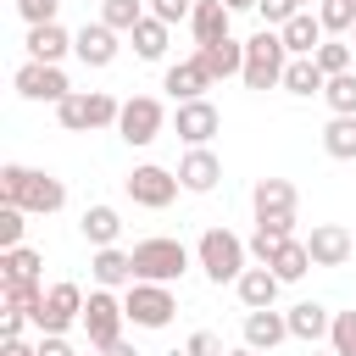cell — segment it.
<instances>
[{"mask_svg": "<svg viewBox=\"0 0 356 356\" xmlns=\"http://www.w3.org/2000/svg\"><path fill=\"white\" fill-rule=\"evenodd\" d=\"M0 206H22V211H61L67 206V184L56 172H39V167H22V161H6L0 167Z\"/></svg>", "mask_w": 356, "mask_h": 356, "instance_id": "obj_1", "label": "cell"}, {"mask_svg": "<svg viewBox=\"0 0 356 356\" xmlns=\"http://www.w3.org/2000/svg\"><path fill=\"white\" fill-rule=\"evenodd\" d=\"M245 256H250V245H245L239 234H228V228H206L200 245H195V261H200V273H206L211 284H239Z\"/></svg>", "mask_w": 356, "mask_h": 356, "instance_id": "obj_2", "label": "cell"}, {"mask_svg": "<svg viewBox=\"0 0 356 356\" xmlns=\"http://www.w3.org/2000/svg\"><path fill=\"white\" fill-rule=\"evenodd\" d=\"M128 256H134V278H145V284H178L189 273V250L178 239H167V234L139 239Z\"/></svg>", "mask_w": 356, "mask_h": 356, "instance_id": "obj_3", "label": "cell"}, {"mask_svg": "<svg viewBox=\"0 0 356 356\" xmlns=\"http://www.w3.org/2000/svg\"><path fill=\"white\" fill-rule=\"evenodd\" d=\"M284 67H289V50H284V33L278 28H261L245 39V89H273L284 83Z\"/></svg>", "mask_w": 356, "mask_h": 356, "instance_id": "obj_4", "label": "cell"}, {"mask_svg": "<svg viewBox=\"0 0 356 356\" xmlns=\"http://www.w3.org/2000/svg\"><path fill=\"white\" fill-rule=\"evenodd\" d=\"M28 317H33L39 334H67L72 323H83V289H78L72 278H61V284L44 289V300H39Z\"/></svg>", "mask_w": 356, "mask_h": 356, "instance_id": "obj_5", "label": "cell"}, {"mask_svg": "<svg viewBox=\"0 0 356 356\" xmlns=\"http://www.w3.org/2000/svg\"><path fill=\"white\" fill-rule=\"evenodd\" d=\"M122 306H128V323H134V328H167V323H172V312H178L172 284H145V278H134V284H128Z\"/></svg>", "mask_w": 356, "mask_h": 356, "instance_id": "obj_6", "label": "cell"}, {"mask_svg": "<svg viewBox=\"0 0 356 356\" xmlns=\"http://www.w3.org/2000/svg\"><path fill=\"white\" fill-rule=\"evenodd\" d=\"M122 323H128V306L111 289H89V300H83V334H89V345L95 350L117 345L122 339Z\"/></svg>", "mask_w": 356, "mask_h": 356, "instance_id": "obj_7", "label": "cell"}, {"mask_svg": "<svg viewBox=\"0 0 356 356\" xmlns=\"http://www.w3.org/2000/svg\"><path fill=\"white\" fill-rule=\"evenodd\" d=\"M122 184H128V200H134V206H145V211L172 206V200H178V189H184V184H178V172H167V167H156V161L134 167Z\"/></svg>", "mask_w": 356, "mask_h": 356, "instance_id": "obj_8", "label": "cell"}, {"mask_svg": "<svg viewBox=\"0 0 356 356\" xmlns=\"http://www.w3.org/2000/svg\"><path fill=\"white\" fill-rule=\"evenodd\" d=\"M167 128V106L156 100V95H134V100H122V117H117V134L128 139V145H156V134Z\"/></svg>", "mask_w": 356, "mask_h": 356, "instance_id": "obj_9", "label": "cell"}, {"mask_svg": "<svg viewBox=\"0 0 356 356\" xmlns=\"http://www.w3.org/2000/svg\"><path fill=\"white\" fill-rule=\"evenodd\" d=\"M11 83H17V95H22V100H50V106H61V100L72 95L67 72H61V67H50V61H22Z\"/></svg>", "mask_w": 356, "mask_h": 356, "instance_id": "obj_10", "label": "cell"}, {"mask_svg": "<svg viewBox=\"0 0 356 356\" xmlns=\"http://www.w3.org/2000/svg\"><path fill=\"white\" fill-rule=\"evenodd\" d=\"M172 128H178V139H184L189 150H200V145H211V134L222 128V117H217L211 100H184V106L172 111Z\"/></svg>", "mask_w": 356, "mask_h": 356, "instance_id": "obj_11", "label": "cell"}, {"mask_svg": "<svg viewBox=\"0 0 356 356\" xmlns=\"http://www.w3.org/2000/svg\"><path fill=\"white\" fill-rule=\"evenodd\" d=\"M250 206H256V222H295V184L289 178H256Z\"/></svg>", "mask_w": 356, "mask_h": 356, "instance_id": "obj_12", "label": "cell"}, {"mask_svg": "<svg viewBox=\"0 0 356 356\" xmlns=\"http://www.w3.org/2000/svg\"><path fill=\"white\" fill-rule=\"evenodd\" d=\"M306 250H312V267H345L350 250H356V239H350V228H339V222H317L312 239H306Z\"/></svg>", "mask_w": 356, "mask_h": 356, "instance_id": "obj_13", "label": "cell"}, {"mask_svg": "<svg viewBox=\"0 0 356 356\" xmlns=\"http://www.w3.org/2000/svg\"><path fill=\"white\" fill-rule=\"evenodd\" d=\"M161 89L184 106V100H206V89H211V72L200 67V56H189V61H172L167 72H161Z\"/></svg>", "mask_w": 356, "mask_h": 356, "instance_id": "obj_14", "label": "cell"}, {"mask_svg": "<svg viewBox=\"0 0 356 356\" xmlns=\"http://www.w3.org/2000/svg\"><path fill=\"white\" fill-rule=\"evenodd\" d=\"M72 50H78L83 67H111V61H117V28H106V22H83V28L72 33Z\"/></svg>", "mask_w": 356, "mask_h": 356, "instance_id": "obj_15", "label": "cell"}, {"mask_svg": "<svg viewBox=\"0 0 356 356\" xmlns=\"http://www.w3.org/2000/svg\"><path fill=\"white\" fill-rule=\"evenodd\" d=\"M217 178H222V161H217L211 145H200V150H189V156L178 161V184H184L189 195H211Z\"/></svg>", "mask_w": 356, "mask_h": 356, "instance_id": "obj_16", "label": "cell"}, {"mask_svg": "<svg viewBox=\"0 0 356 356\" xmlns=\"http://www.w3.org/2000/svg\"><path fill=\"white\" fill-rule=\"evenodd\" d=\"M228 6L222 0H195V17H189V33H195V50L200 44H222L228 39Z\"/></svg>", "mask_w": 356, "mask_h": 356, "instance_id": "obj_17", "label": "cell"}, {"mask_svg": "<svg viewBox=\"0 0 356 356\" xmlns=\"http://www.w3.org/2000/svg\"><path fill=\"white\" fill-rule=\"evenodd\" d=\"M22 44H28V61H50V67H56V61L72 50V33H67L61 22H39V28H28Z\"/></svg>", "mask_w": 356, "mask_h": 356, "instance_id": "obj_18", "label": "cell"}, {"mask_svg": "<svg viewBox=\"0 0 356 356\" xmlns=\"http://www.w3.org/2000/svg\"><path fill=\"white\" fill-rule=\"evenodd\" d=\"M195 56H200V67L211 72V83H217V78H239V72H245V44H239L234 33H228L222 44H200Z\"/></svg>", "mask_w": 356, "mask_h": 356, "instance_id": "obj_19", "label": "cell"}, {"mask_svg": "<svg viewBox=\"0 0 356 356\" xmlns=\"http://www.w3.org/2000/svg\"><path fill=\"white\" fill-rule=\"evenodd\" d=\"M234 289H239L245 312H267V306L278 300V273H273V267H245Z\"/></svg>", "mask_w": 356, "mask_h": 356, "instance_id": "obj_20", "label": "cell"}, {"mask_svg": "<svg viewBox=\"0 0 356 356\" xmlns=\"http://www.w3.org/2000/svg\"><path fill=\"white\" fill-rule=\"evenodd\" d=\"M278 339H289V317L284 312H245V345L250 350H273Z\"/></svg>", "mask_w": 356, "mask_h": 356, "instance_id": "obj_21", "label": "cell"}, {"mask_svg": "<svg viewBox=\"0 0 356 356\" xmlns=\"http://www.w3.org/2000/svg\"><path fill=\"white\" fill-rule=\"evenodd\" d=\"M284 317H289V334H295V339H306V345L328 339V328H334L328 306H317V300H300V306H289Z\"/></svg>", "mask_w": 356, "mask_h": 356, "instance_id": "obj_22", "label": "cell"}, {"mask_svg": "<svg viewBox=\"0 0 356 356\" xmlns=\"http://www.w3.org/2000/svg\"><path fill=\"white\" fill-rule=\"evenodd\" d=\"M278 33H284V50H289V56H317V44H323V22H317L312 11H295Z\"/></svg>", "mask_w": 356, "mask_h": 356, "instance_id": "obj_23", "label": "cell"}, {"mask_svg": "<svg viewBox=\"0 0 356 356\" xmlns=\"http://www.w3.org/2000/svg\"><path fill=\"white\" fill-rule=\"evenodd\" d=\"M78 234H83L95 250L117 245V234H122V217H117V206H89V211L78 217Z\"/></svg>", "mask_w": 356, "mask_h": 356, "instance_id": "obj_24", "label": "cell"}, {"mask_svg": "<svg viewBox=\"0 0 356 356\" xmlns=\"http://www.w3.org/2000/svg\"><path fill=\"white\" fill-rule=\"evenodd\" d=\"M89 273H95V284H100V289H117V284H134V256H128V250H117V245H106V250H95V261H89Z\"/></svg>", "mask_w": 356, "mask_h": 356, "instance_id": "obj_25", "label": "cell"}, {"mask_svg": "<svg viewBox=\"0 0 356 356\" xmlns=\"http://www.w3.org/2000/svg\"><path fill=\"white\" fill-rule=\"evenodd\" d=\"M284 89L306 100V95H323L328 78H323V67H317L312 56H289V67H284Z\"/></svg>", "mask_w": 356, "mask_h": 356, "instance_id": "obj_26", "label": "cell"}, {"mask_svg": "<svg viewBox=\"0 0 356 356\" xmlns=\"http://www.w3.org/2000/svg\"><path fill=\"white\" fill-rule=\"evenodd\" d=\"M128 39H134V56H139V61H161V56H167V22L150 17V11H145V22H139Z\"/></svg>", "mask_w": 356, "mask_h": 356, "instance_id": "obj_27", "label": "cell"}, {"mask_svg": "<svg viewBox=\"0 0 356 356\" xmlns=\"http://www.w3.org/2000/svg\"><path fill=\"white\" fill-rule=\"evenodd\" d=\"M289 239H295V222H256V234H250V256L267 267Z\"/></svg>", "mask_w": 356, "mask_h": 356, "instance_id": "obj_28", "label": "cell"}, {"mask_svg": "<svg viewBox=\"0 0 356 356\" xmlns=\"http://www.w3.org/2000/svg\"><path fill=\"white\" fill-rule=\"evenodd\" d=\"M44 273V256L33 245H17V250H0V278H22V284H39Z\"/></svg>", "mask_w": 356, "mask_h": 356, "instance_id": "obj_29", "label": "cell"}, {"mask_svg": "<svg viewBox=\"0 0 356 356\" xmlns=\"http://www.w3.org/2000/svg\"><path fill=\"white\" fill-rule=\"evenodd\" d=\"M273 273H278V284H295V278H306L312 273V250H306V239H289L273 261H267Z\"/></svg>", "mask_w": 356, "mask_h": 356, "instance_id": "obj_30", "label": "cell"}, {"mask_svg": "<svg viewBox=\"0 0 356 356\" xmlns=\"http://www.w3.org/2000/svg\"><path fill=\"white\" fill-rule=\"evenodd\" d=\"M323 150H328L334 161H356V117H328Z\"/></svg>", "mask_w": 356, "mask_h": 356, "instance_id": "obj_31", "label": "cell"}, {"mask_svg": "<svg viewBox=\"0 0 356 356\" xmlns=\"http://www.w3.org/2000/svg\"><path fill=\"white\" fill-rule=\"evenodd\" d=\"M100 22L117 28V33H134V28L145 22V6H139V0H100Z\"/></svg>", "mask_w": 356, "mask_h": 356, "instance_id": "obj_32", "label": "cell"}, {"mask_svg": "<svg viewBox=\"0 0 356 356\" xmlns=\"http://www.w3.org/2000/svg\"><path fill=\"white\" fill-rule=\"evenodd\" d=\"M0 295H6V312H33L44 300V284H22V278H0ZM33 323V317H28Z\"/></svg>", "mask_w": 356, "mask_h": 356, "instance_id": "obj_33", "label": "cell"}, {"mask_svg": "<svg viewBox=\"0 0 356 356\" xmlns=\"http://www.w3.org/2000/svg\"><path fill=\"white\" fill-rule=\"evenodd\" d=\"M317 22H323V33H350L356 28V0H317Z\"/></svg>", "mask_w": 356, "mask_h": 356, "instance_id": "obj_34", "label": "cell"}, {"mask_svg": "<svg viewBox=\"0 0 356 356\" xmlns=\"http://www.w3.org/2000/svg\"><path fill=\"white\" fill-rule=\"evenodd\" d=\"M323 100H328V111H334V117H356V72H339V78H328Z\"/></svg>", "mask_w": 356, "mask_h": 356, "instance_id": "obj_35", "label": "cell"}, {"mask_svg": "<svg viewBox=\"0 0 356 356\" xmlns=\"http://www.w3.org/2000/svg\"><path fill=\"white\" fill-rule=\"evenodd\" d=\"M312 61L323 67V78H339V72H350V44H345V39H323Z\"/></svg>", "mask_w": 356, "mask_h": 356, "instance_id": "obj_36", "label": "cell"}, {"mask_svg": "<svg viewBox=\"0 0 356 356\" xmlns=\"http://www.w3.org/2000/svg\"><path fill=\"white\" fill-rule=\"evenodd\" d=\"M56 122H61L67 134H89V95H78V89H72V95L56 106Z\"/></svg>", "mask_w": 356, "mask_h": 356, "instance_id": "obj_37", "label": "cell"}, {"mask_svg": "<svg viewBox=\"0 0 356 356\" xmlns=\"http://www.w3.org/2000/svg\"><path fill=\"white\" fill-rule=\"evenodd\" d=\"M117 117H122V100L106 89H89V128H117Z\"/></svg>", "mask_w": 356, "mask_h": 356, "instance_id": "obj_38", "label": "cell"}, {"mask_svg": "<svg viewBox=\"0 0 356 356\" xmlns=\"http://www.w3.org/2000/svg\"><path fill=\"white\" fill-rule=\"evenodd\" d=\"M328 345H334V356H356V312H334Z\"/></svg>", "mask_w": 356, "mask_h": 356, "instance_id": "obj_39", "label": "cell"}, {"mask_svg": "<svg viewBox=\"0 0 356 356\" xmlns=\"http://www.w3.org/2000/svg\"><path fill=\"white\" fill-rule=\"evenodd\" d=\"M22 217H28L22 206H0V250H17L22 245V228H28Z\"/></svg>", "mask_w": 356, "mask_h": 356, "instance_id": "obj_40", "label": "cell"}, {"mask_svg": "<svg viewBox=\"0 0 356 356\" xmlns=\"http://www.w3.org/2000/svg\"><path fill=\"white\" fill-rule=\"evenodd\" d=\"M56 11H61V0H17V17H22L28 28H39V22H56Z\"/></svg>", "mask_w": 356, "mask_h": 356, "instance_id": "obj_41", "label": "cell"}, {"mask_svg": "<svg viewBox=\"0 0 356 356\" xmlns=\"http://www.w3.org/2000/svg\"><path fill=\"white\" fill-rule=\"evenodd\" d=\"M150 17H161L167 28L172 22H189L195 17V0H150Z\"/></svg>", "mask_w": 356, "mask_h": 356, "instance_id": "obj_42", "label": "cell"}, {"mask_svg": "<svg viewBox=\"0 0 356 356\" xmlns=\"http://www.w3.org/2000/svg\"><path fill=\"white\" fill-rule=\"evenodd\" d=\"M256 11H261V22H267V28H284L300 6H295V0H256Z\"/></svg>", "mask_w": 356, "mask_h": 356, "instance_id": "obj_43", "label": "cell"}, {"mask_svg": "<svg viewBox=\"0 0 356 356\" xmlns=\"http://www.w3.org/2000/svg\"><path fill=\"white\" fill-rule=\"evenodd\" d=\"M184 356H228V350H222V339H217L211 328H195L189 345H184Z\"/></svg>", "mask_w": 356, "mask_h": 356, "instance_id": "obj_44", "label": "cell"}, {"mask_svg": "<svg viewBox=\"0 0 356 356\" xmlns=\"http://www.w3.org/2000/svg\"><path fill=\"white\" fill-rule=\"evenodd\" d=\"M39 356H72L67 334H39Z\"/></svg>", "mask_w": 356, "mask_h": 356, "instance_id": "obj_45", "label": "cell"}, {"mask_svg": "<svg viewBox=\"0 0 356 356\" xmlns=\"http://www.w3.org/2000/svg\"><path fill=\"white\" fill-rule=\"evenodd\" d=\"M22 323H28V312H6V317H0V334H6V339H22Z\"/></svg>", "mask_w": 356, "mask_h": 356, "instance_id": "obj_46", "label": "cell"}, {"mask_svg": "<svg viewBox=\"0 0 356 356\" xmlns=\"http://www.w3.org/2000/svg\"><path fill=\"white\" fill-rule=\"evenodd\" d=\"M0 356H39V345H28V339H6Z\"/></svg>", "mask_w": 356, "mask_h": 356, "instance_id": "obj_47", "label": "cell"}, {"mask_svg": "<svg viewBox=\"0 0 356 356\" xmlns=\"http://www.w3.org/2000/svg\"><path fill=\"white\" fill-rule=\"evenodd\" d=\"M100 356H139V350H134V345H122V339H117V345H106V350H100Z\"/></svg>", "mask_w": 356, "mask_h": 356, "instance_id": "obj_48", "label": "cell"}, {"mask_svg": "<svg viewBox=\"0 0 356 356\" xmlns=\"http://www.w3.org/2000/svg\"><path fill=\"white\" fill-rule=\"evenodd\" d=\"M228 11H256V0H222Z\"/></svg>", "mask_w": 356, "mask_h": 356, "instance_id": "obj_49", "label": "cell"}, {"mask_svg": "<svg viewBox=\"0 0 356 356\" xmlns=\"http://www.w3.org/2000/svg\"><path fill=\"white\" fill-rule=\"evenodd\" d=\"M228 356H261V350H250V345H245V350H228Z\"/></svg>", "mask_w": 356, "mask_h": 356, "instance_id": "obj_50", "label": "cell"}, {"mask_svg": "<svg viewBox=\"0 0 356 356\" xmlns=\"http://www.w3.org/2000/svg\"><path fill=\"white\" fill-rule=\"evenodd\" d=\"M295 6H300V11H312V0H295Z\"/></svg>", "mask_w": 356, "mask_h": 356, "instance_id": "obj_51", "label": "cell"}, {"mask_svg": "<svg viewBox=\"0 0 356 356\" xmlns=\"http://www.w3.org/2000/svg\"><path fill=\"white\" fill-rule=\"evenodd\" d=\"M312 356H334V350H312Z\"/></svg>", "mask_w": 356, "mask_h": 356, "instance_id": "obj_52", "label": "cell"}, {"mask_svg": "<svg viewBox=\"0 0 356 356\" xmlns=\"http://www.w3.org/2000/svg\"><path fill=\"white\" fill-rule=\"evenodd\" d=\"M350 44H356V28H350Z\"/></svg>", "mask_w": 356, "mask_h": 356, "instance_id": "obj_53", "label": "cell"}]
</instances>
